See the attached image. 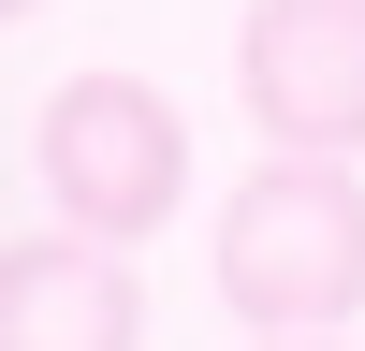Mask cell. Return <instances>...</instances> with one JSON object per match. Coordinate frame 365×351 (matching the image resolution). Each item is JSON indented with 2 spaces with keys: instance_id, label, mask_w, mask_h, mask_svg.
Instances as JSON below:
<instances>
[{
  "instance_id": "1",
  "label": "cell",
  "mask_w": 365,
  "mask_h": 351,
  "mask_svg": "<svg viewBox=\"0 0 365 351\" xmlns=\"http://www.w3.org/2000/svg\"><path fill=\"white\" fill-rule=\"evenodd\" d=\"M220 307L249 337H336L365 307V176L336 146H263L220 205Z\"/></svg>"
},
{
  "instance_id": "2",
  "label": "cell",
  "mask_w": 365,
  "mask_h": 351,
  "mask_svg": "<svg viewBox=\"0 0 365 351\" xmlns=\"http://www.w3.org/2000/svg\"><path fill=\"white\" fill-rule=\"evenodd\" d=\"M29 161H44V205L73 234L146 249V234L190 205V117H175L146 73H73L44 103V132H29Z\"/></svg>"
},
{
  "instance_id": "3",
  "label": "cell",
  "mask_w": 365,
  "mask_h": 351,
  "mask_svg": "<svg viewBox=\"0 0 365 351\" xmlns=\"http://www.w3.org/2000/svg\"><path fill=\"white\" fill-rule=\"evenodd\" d=\"M263 146H365V0H249V44H234Z\"/></svg>"
},
{
  "instance_id": "4",
  "label": "cell",
  "mask_w": 365,
  "mask_h": 351,
  "mask_svg": "<svg viewBox=\"0 0 365 351\" xmlns=\"http://www.w3.org/2000/svg\"><path fill=\"white\" fill-rule=\"evenodd\" d=\"M146 292L103 234H0V351H132Z\"/></svg>"
},
{
  "instance_id": "5",
  "label": "cell",
  "mask_w": 365,
  "mask_h": 351,
  "mask_svg": "<svg viewBox=\"0 0 365 351\" xmlns=\"http://www.w3.org/2000/svg\"><path fill=\"white\" fill-rule=\"evenodd\" d=\"M249 351H336V337H249Z\"/></svg>"
},
{
  "instance_id": "6",
  "label": "cell",
  "mask_w": 365,
  "mask_h": 351,
  "mask_svg": "<svg viewBox=\"0 0 365 351\" xmlns=\"http://www.w3.org/2000/svg\"><path fill=\"white\" fill-rule=\"evenodd\" d=\"M15 15H29V0H0V29H15Z\"/></svg>"
}]
</instances>
